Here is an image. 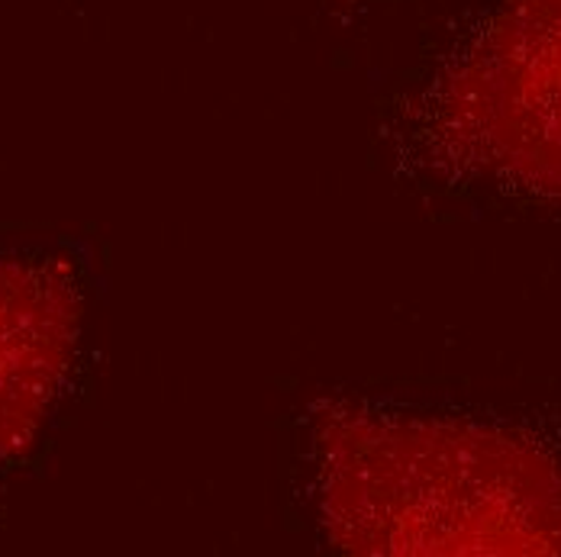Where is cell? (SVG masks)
<instances>
[{"label":"cell","mask_w":561,"mask_h":557,"mask_svg":"<svg viewBox=\"0 0 561 557\" xmlns=\"http://www.w3.org/2000/svg\"><path fill=\"white\" fill-rule=\"evenodd\" d=\"M443 159L561 200V0H504L430 97Z\"/></svg>","instance_id":"2"},{"label":"cell","mask_w":561,"mask_h":557,"mask_svg":"<svg viewBox=\"0 0 561 557\" xmlns=\"http://www.w3.org/2000/svg\"><path fill=\"white\" fill-rule=\"evenodd\" d=\"M313 457L342 552L561 555V461L523 432L327 403Z\"/></svg>","instance_id":"1"}]
</instances>
